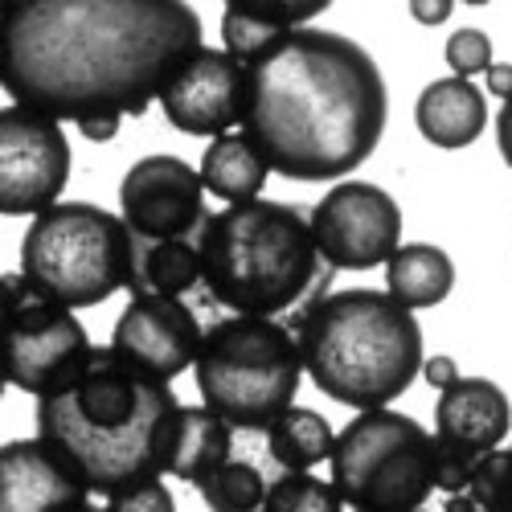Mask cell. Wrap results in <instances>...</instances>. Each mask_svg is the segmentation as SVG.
Returning a JSON list of instances; mask_svg holds the SVG:
<instances>
[{"instance_id": "6da1fadb", "label": "cell", "mask_w": 512, "mask_h": 512, "mask_svg": "<svg viewBox=\"0 0 512 512\" xmlns=\"http://www.w3.org/2000/svg\"><path fill=\"white\" fill-rule=\"evenodd\" d=\"M205 46L181 0H5L0 87L13 107L78 123L144 115L160 87Z\"/></svg>"}, {"instance_id": "7a4b0ae2", "label": "cell", "mask_w": 512, "mask_h": 512, "mask_svg": "<svg viewBox=\"0 0 512 512\" xmlns=\"http://www.w3.org/2000/svg\"><path fill=\"white\" fill-rule=\"evenodd\" d=\"M390 95L373 54L332 29H295L246 62L242 136L287 181H336L386 132Z\"/></svg>"}, {"instance_id": "3957f363", "label": "cell", "mask_w": 512, "mask_h": 512, "mask_svg": "<svg viewBox=\"0 0 512 512\" xmlns=\"http://www.w3.org/2000/svg\"><path fill=\"white\" fill-rule=\"evenodd\" d=\"M181 402L111 345L82 357L37 398V439L58 451L91 496H111L168 472Z\"/></svg>"}, {"instance_id": "277c9868", "label": "cell", "mask_w": 512, "mask_h": 512, "mask_svg": "<svg viewBox=\"0 0 512 512\" xmlns=\"http://www.w3.org/2000/svg\"><path fill=\"white\" fill-rule=\"evenodd\" d=\"M201 295L230 316H300L328 295L332 271L316 254L308 218L283 201H246L209 213L197 238Z\"/></svg>"}, {"instance_id": "5b68a950", "label": "cell", "mask_w": 512, "mask_h": 512, "mask_svg": "<svg viewBox=\"0 0 512 512\" xmlns=\"http://www.w3.org/2000/svg\"><path fill=\"white\" fill-rule=\"evenodd\" d=\"M287 328L304 377L340 406L386 410L422 373V328L386 291H332Z\"/></svg>"}, {"instance_id": "8992f818", "label": "cell", "mask_w": 512, "mask_h": 512, "mask_svg": "<svg viewBox=\"0 0 512 512\" xmlns=\"http://www.w3.org/2000/svg\"><path fill=\"white\" fill-rule=\"evenodd\" d=\"M193 373L205 410L218 414L230 431L263 435L295 406L304 361L283 320L222 316L201 332Z\"/></svg>"}, {"instance_id": "52a82bcc", "label": "cell", "mask_w": 512, "mask_h": 512, "mask_svg": "<svg viewBox=\"0 0 512 512\" xmlns=\"http://www.w3.org/2000/svg\"><path fill=\"white\" fill-rule=\"evenodd\" d=\"M21 275L70 312L95 308L127 287V230L91 201H58L21 238Z\"/></svg>"}, {"instance_id": "ba28073f", "label": "cell", "mask_w": 512, "mask_h": 512, "mask_svg": "<svg viewBox=\"0 0 512 512\" xmlns=\"http://www.w3.org/2000/svg\"><path fill=\"white\" fill-rule=\"evenodd\" d=\"M328 463V484L353 512H418L435 492V435L398 410H361Z\"/></svg>"}, {"instance_id": "9c48e42d", "label": "cell", "mask_w": 512, "mask_h": 512, "mask_svg": "<svg viewBox=\"0 0 512 512\" xmlns=\"http://www.w3.org/2000/svg\"><path fill=\"white\" fill-rule=\"evenodd\" d=\"M91 353L82 320L25 275H0V373L21 394L41 398Z\"/></svg>"}, {"instance_id": "30bf717a", "label": "cell", "mask_w": 512, "mask_h": 512, "mask_svg": "<svg viewBox=\"0 0 512 512\" xmlns=\"http://www.w3.org/2000/svg\"><path fill=\"white\" fill-rule=\"evenodd\" d=\"M308 230L328 271H373L402 246V205L381 185L340 181L312 205Z\"/></svg>"}, {"instance_id": "8fae6325", "label": "cell", "mask_w": 512, "mask_h": 512, "mask_svg": "<svg viewBox=\"0 0 512 512\" xmlns=\"http://www.w3.org/2000/svg\"><path fill=\"white\" fill-rule=\"evenodd\" d=\"M70 181L62 123L29 107H0V213L25 218L58 205Z\"/></svg>"}, {"instance_id": "7c38bea8", "label": "cell", "mask_w": 512, "mask_h": 512, "mask_svg": "<svg viewBox=\"0 0 512 512\" xmlns=\"http://www.w3.org/2000/svg\"><path fill=\"white\" fill-rule=\"evenodd\" d=\"M512 431L508 394L488 377H455L435 406V492H463L480 455L496 451Z\"/></svg>"}, {"instance_id": "4fadbf2b", "label": "cell", "mask_w": 512, "mask_h": 512, "mask_svg": "<svg viewBox=\"0 0 512 512\" xmlns=\"http://www.w3.org/2000/svg\"><path fill=\"white\" fill-rule=\"evenodd\" d=\"M119 222L132 238H197L209 222L197 168L181 156H144L119 181Z\"/></svg>"}, {"instance_id": "5bb4252c", "label": "cell", "mask_w": 512, "mask_h": 512, "mask_svg": "<svg viewBox=\"0 0 512 512\" xmlns=\"http://www.w3.org/2000/svg\"><path fill=\"white\" fill-rule=\"evenodd\" d=\"M164 119L185 136H230V127H242L246 107V66L226 50H193L160 87Z\"/></svg>"}, {"instance_id": "9a60e30c", "label": "cell", "mask_w": 512, "mask_h": 512, "mask_svg": "<svg viewBox=\"0 0 512 512\" xmlns=\"http://www.w3.org/2000/svg\"><path fill=\"white\" fill-rule=\"evenodd\" d=\"M201 324L185 300H164V295H136L123 308L111 332V349L127 357L136 369L173 381L177 373L193 369L201 349Z\"/></svg>"}, {"instance_id": "2e32d148", "label": "cell", "mask_w": 512, "mask_h": 512, "mask_svg": "<svg viewBox=\"0 0 512 512\" xmlns=\"http://www.w3.org/2000/svg\"><path fill=\"white\" fill-rule=\"evenodd\" d=\"M91 488L41 439L0 447V512H87Z\"/></svg>"}, {"instance_id": "e0dca14e", "label": "cell", "mask_w": 512, "mask_h": 512, "mask_svg": "<svg viewBox=\"0 0 512 512\" xmlns=\"http://www.w3.org/2000/svg\"><path fill=\"white\" fill-rule=\"evenodd\" d=\"M320 13H328V0H230L222 9V50L246 66Z\"/></svg>"}, {"instance_id": "ac0fdd59", "label": "cell", "mask_w": 512, "mask_h": 512, "mask_svg": "<svg viewBox=\"0 0 512 512\" xmlns=\"http://www.w3.org/2000/svg\"><path fill=\"white\" fill-rule=\"evenodd\" d=\"M414 123L426 136V144L459 152L484 136L488 99L467 78H435V82H426V91L414 103Z\"/></svg>"}, {"instance_id": "d6986e66", "label": "cell", "mask_w": 512, "mask_h": 512, "mask_svg": "<svg viewBox=\"0 0 512 512\" xmlns=\"http://www.w3.org/2000/svg\"><path fill=\"white\" fill-rule=\"evenodd\" d=\"M201 238V234H197ZM197 238H132L127 234V291L185 300L201 287V250Z\"/></svg>"}, {"instance_id": "ffe728a7", "label": "cell", "mask_w": 512, "mask_h": 512, "mask_svg": "<svg viewBox=\"0 0 512 512\" xmlns=\"http://www.w3.org/2000/svg\"><path fill=\"white\" fill-rule=\"evenodd\" d=\"M455 287V263L443 246L410 242L398 246V254L386 263V295L406 312L439 308Z\"/></svg>"}, {"instance_id": "44dd1931", "label": "cell", "mask_w": 512, "mask_h": 512, "mask_svg": "<svg viewBox=\"0 0 512 512\" xmlns=\"http://www.w3.org/2000/svg\"><path fill=\"white\" fill-rule=\"evenodd\" d=\"M230 455H234V431L230 426L205 406H181L164 476H177V480L197 488L209 472H218Z\"/></svg>"}, {"instance_id": "7402d4cb", "label": "cell", "mask_w": 512, "mask_h": 512, "mask_svg": "<svg viewBox=\"0 0 512 512\" xmlns=\"http://www.w3.org/2000/svg\"><path fill=\"white\" fill-rule=\"evenodd\" d=\"M197 177H201V189L209 197H218L226 205H246V201L263 197L271 168L242 132H230V136H218L205 148Z\"/></svg>"}, {"instance_id": "603a6c76", "label": "cell", "mask_w": 512, "mask_h": 512, "mask_svg": "<svg viewBox=\"0 0 512 512\" xmlns=\"http://www.w3.org/2000/svg\"><path fill=\"white\" fill-rule=\"evenodd\" d=\"M263 435H267V455L283 472H312L316 463L332 455V443H336V431L328 426V418L308 406L283 410Z\"/></svg>"}, {"instance_id": "cb8c5ba5", "label": "cell", "mask_w": 512, "mask_h": 512, "mask_svg": "<svg viewBox=\"0 0 512 512\" xmlns=\"http://www.w3.org/2000/svg\"><path fill=\"white\" fill-rule=\"evenodd\" d=\"M197 492H201L209 512H263L267 480H263V472L250 459L230 455L218 472H209L197 484Z\"/></svg>"}, {"instance_id": "d4e9b609", "label": "cell", "mask_w": 512, "mask_h": 512, "mask_svg": "<svg viewBox=\"0 0 512 512\" xmlns=\"http://www.w3.org/2000/svg\"><path fill=\"white\" fill-rule=\"evenodd\" d=\"M459 500L472 512H512V447L480 455Z\"/></svg>"}, {"instance_id": "484cf974", "label": "cell", "mask_w": 512, "mask_h": 512, "mask_svg": "<svg viewBox=\"0 0 512 512\" xmlns=\"http://www.w3.org/2000/svg\"><path fill=\"white\" fill-rule=\"evenodd\" d=\"M263 512H345L336 488L312 472H283L267 484Z\"/></svg>"}, {"instance_id": "4316f807", "label": "cell", "mask_w": 512, "mask_h": 512, "mask_svg": "<svg viewBox=\"0 0 512 512\" xmlns=\"http://www.w3.org/2000/svg\"><path fill=\"white\" fill-rule=\"evenodd\" d=\"M447 66H451V78H467L472 74H484L492 66V37L484 29H455L447 37Z\"/></svg>"}, {"instance_id": "83f0119b", "label": "cell", "mask_w": 512, "mask_h": 512, "mask_svg": "<svg viewBox=\"0 0 512 512\" xmlns=\"http://www.w3.org/2000/svg\"><path fill=\"white\" fill-rule=\"evenodd\" d=\"M103 512H177V500L164 480H144L123 492H111Z\"/></svg>"}, {"instance_id": "f1b7e54d", "label": "cell", "mask_w": 512, "mask_h": 512, "mask_svg": "<svg viewBox=\"0 0 512 512\" xmlns=\"http://www.w3.org/2000/svg\"><path fill=\"white\" fill-rule=\"evenodd\" d=\"M418 377H426V386H435L439 394L451 386V381L459 377V365L451 361V357H422V373Z\"/></svg>"}, {"instance_id": "f546056e", "label": "cell", "mask_w": 512, "mask_h": 512, "mask_svg": "<svg viewBox=\"0 0 512 512\" xmlns=\"http://www.w3.org/2000/svg\"><path fill=\"white\" fill-rule=\"evenodd\" d=\"M119 115H95V119H78L74 127H78V132L82 136H87L91 144H107V140H115L119 136Z\"/></svg>"}, {"instance_id": "4dcf8cb0", "label": "cell", "mask_w": 512, "mask_h": 512, "mask_svg": "<svg viewBox=\"0 0 512 512\" xmlns=\"http://www.w3.org/2000/svg\"><path fill=\"white\" fill-rule=\"evenodd\" d=\"M451 13H455L451 0H414V5H410V17L418 25H443Z\"/></svg>"}, {"instance_id": "1f68e13d", "label": "cell", "mask_w": 512, "mask_h": 512, "mask_svg": "<svg viewBox=\"0 0 512 512\" xmlns=\"http://www.w3.org/2000/svg\"><path fill=\"white\" fill-rule=\"evenodd\" d=\"M496 144H500L504 164L512 168V95L504 99V107H500V115H496Z\"/></svg>"}, {"instance_id": "d6a6232c", "label": "cell", "mask_w": 512, "mask_h": 512, "mask_svg": "<svg viewBox=\"0 0 512 512\" xmlns=\"http://www.w3.org/2000/svg\"><path fill=\"white\" fill-rule=\"evenodd\" d=\"M484 78H488V91H492L496 99H508V95H512V66H508V62H492V66L484 70Z\"/></svg>"}, {"instance_id": "836d02e7", "label": "cell", "mask_w": 512, "mask_h": 512, "mask_svg": "<svg viewBox=\"0 0 512 512\" xmlns=\"http://www.w3.org/2000/svg\"><path fill=\"white\" fill-rule=\"evenodd\" d=\"M443 512H472V508H467L459 496H447V504H443Z\"/></svg>"}, {"instance_id": "e575fe53", "label": "cell", "mask_w": 512, "mask_h": 512, "mask_svg": "<svg viewBox=\"0 0 512 512\" xmlns=\"http://www.w3.org/2000/svg\"><path fill=\"white\" fill-rule=\"evenodd\" d=\"M5 386H9V381H5V373H0V394H5Z\"/></svg>"}, {"instance_id": "d590c367", "label": "cell", "mask_w": 512, "mask_h": 512, "mask_svg": "<svg viewBox=\"0 0 512 512\" xmlns=\"http://www.w3.org/2000/svg\"><path fill=\"white\" fill-rule=\"evenodd\" d=\"M87 512H103V508H95V504H91V508H87Z\"/></svg>"}]
</instances>
